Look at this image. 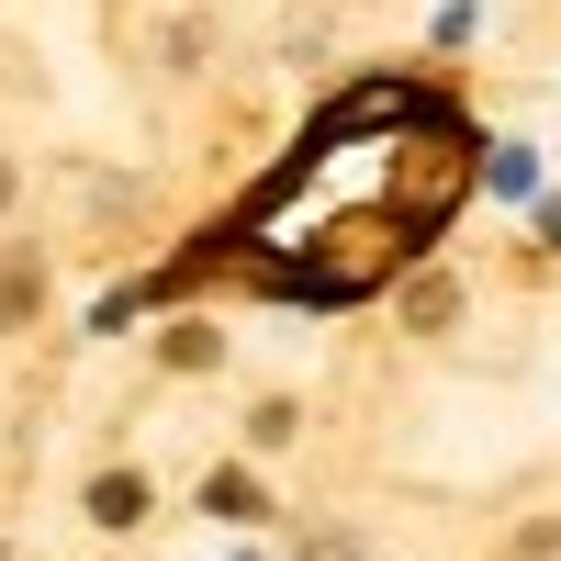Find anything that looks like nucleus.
Wrapping results in <instances>:
<instances>
[{"label":"nucleus","mask_w":561,"mask_h":561,"mask_svg":"<svg viewBox=\"0 0 561 561\" xmlns=\"http://www.w3.org/2000/svg\"><path fill=\"white\" fill-rule=\"evenodd\" d=\"M90 517H102V528H135V517H147V483H135V472H102V483H90Z\"/></svg>","instance_id":"1"},{"label":"nucleus","mask_w":561,"mask_h":561,"mask_svg":"<svg viewBox=\"0 0 561 561\" xmlns=\"http://www.w3.org/2000/svg\"><path fill=\"white\" fill-rule=\"evenodd\" d=\"M34 314V259H0V325Z\"/></svg>","instance_id":"2"},{"label":"nucleus","mask_w":561,"mask_h":561,"mask_svg":"<svg viewBox=\"0 0 561 561\" xmlns=\"http://www.w3.org/2000/svg\"><path fill=\"white\" fill-rule=\"evenodd\" d=\"M12 192H23V180H12V158H0V203H12Z\"/></svg>","instance_id":"3"}]
</instances>
